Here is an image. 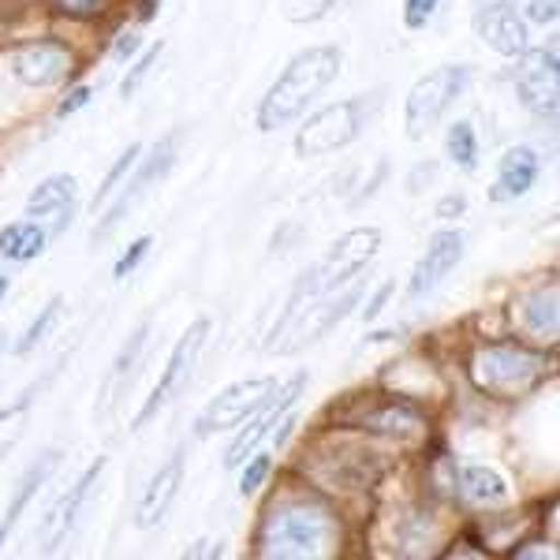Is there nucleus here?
Listing matches in <instances>:
<instances>
[{"mask_svg":"<svg viewBox=\"0 0 560 560\" xmlns=\"http://www.w3.org/2000/svg\"><path fill=\"white\" fill-rule=\"evenodd\" d=\"M340 65H345V52L337 45H311V49L295 52L277 75V83L261 97L255 116L258 131H277L288 128L292 120H300L306 105L340 75Z\"/></svg>","mask_w":560,"mask_h":560,"instance_id":"obj_1","label":"nucleus"},{"mask_svg":"<svg viewBox=\"0 0 560 560\" xmlns=\"http://www.w3.org/2000/svg\"><path fill=\"white\" fill-rule=\"evenodd\" d=\"M377 250H382V229H374V224L345 232V236L332 243V247L325 250V255L292 284V292H288V300H284V311L277 314L273 332H269V337H277V332L292 322V314L300 311L306 300L340 292L345 284L363 277V269L377 258Z\"/></svg>","mask_w":560,"mask_h":560,"instance_id":"obj_2","label":"nucleus"},{"mask_svg":"<svg viewBox=\"0 0 560 560\" xmlns=\"http://www.w3.org/2000/svg\"><path fill=\"white\" fill-rule=\"evenodd\" d=\"M332 541H337V523H332L329 509L318 501H306V497H292L261 516L258 557H325L332 553Z\"/></svg>","mask_w":560,"mask_h":560,"instance_id":"obj_3","label":"nucleus"},{"mask_svg":"<svg viewBox=\"0 0 560 560\" xmlns=\"http://www.w3.org/2000/svg\"><path fill=\"white\" fill-rule=\"evenodd\" d=\"M382 102H385V90H370V94H355L348 102L318 108L300 128V135H295V153L300 158H325V153L351 147L366 131V124L377 116Z\"/></svg>","mask_w":560,"mask_h":560,"instance_id":"obj_4","label":"nucleus"},{"mask_svg":"<svg viewBox=\"0 0 560 560\" xmlns=\"http://www.w3.org/2000/svg\"><path fill=\"white\" fill-rule=\"evenodd\" d=\"M179 142H184V128H176V131H168L165 139H158V147L150 150V158L142 161V165L135 161V168L128 173V179L120 184V191H116L105 202L102 221L94 224V236H90V243H94V247H97V243H105L116 229H120L124 221H128L131 210L153 191V184H158V179H165L168 168L176 165Z\"/></svg>","mask_w":560,"mask_h":560,"instance_id":"obj_5","label":"nucleus"},{"mask_svg":"<svg viewBox=\"0 0 560 560\" xmlns=\"http://www.w3.org/2000/svg\"><path fill=\"white\" fill-rule=\"evenodd\" d=\"M359 300H363V280H351V284H345L340 292L314 295V300H306L300 311L292 314V322H288L277 337L266 340V348L277 351V355H292V351L314 345V340H322L325 332L337 329V325L351 314V306H359Z\"/></svg>","mask_w":560,"mask_h":560,"instance_id":"obj_6","label":"nucleus"},{"mask_svg":"<svg viewBox=\"0 0 560 560\" xmlns=\"http://www.w3.org/2000/svg\"><path fill=\"white\" fill-rule=\"evenodd\" d=\"M471 86V68L467 65H445L430 75H422L419 83L411 86L408 102H404V128H408V139L419 142L433 131V124L453 108L464 90Z\"/></svg>","mask_w":560,"mask_h":560,"instance_id":"obj_7","label":"nucleus"},{"mask_svg":"<svg viewBox=\"0 0 560 560\" xmlns=\"http://www.w3.org/2000/svg\"><path fill=\"white\" fill-rule=\"evenodd\" d=\"M541 374V355L523 345H490L482 351H475L471 359V382L478 393L490 396H520L538 382Z\"/></svg>","mask_w":560,"mask_h":560,"instance_id":"obj_8","label":"nucleus"},{"mask_svg":"<svg viewBox=\"0 0 560 560\" xmlns=\"http://www.w3.org/2000/svg\"><path fill=\"white\" fill-rule=\"evenodd\" d=\"M277 377H247V382H236L229 388L213 396L195 419V438H210V433H221V430H236L243 427L247 419L266 408L269 400L277 396Z\"/></svg>","mask_w":560,"mask_h":560,"instance_id":"obj_9","label":"nucleus"},{"mask_svg":"<svg viewBox=\"0 0 560 560\" xmlns=\"http://www.w3.org/2000/svg\"><path fill=\"white\" fill-rule=\"evenodd\" d=\"M206 337H210V318H198L191 329H187L184 337L176 340V348H173V355H168L165 370H161L158 385H153V393L147 396V404H142L139 415H135V430L150 427V422L168 408V400H173L179 388L187 385V377H191L195 359H198V351H202Z\"/></svg>","mask_w":560,"mask_h":560,"instance_id":"obj_10","label":"nucleus"},{"mask_svg":"<svg viewBox=\"0 0 560 560\" xmlns=\"http://www.w3.org/2000/svg\"><path fill=\"white\" fill-rule=\"evenodd\" d=\"M516 94L523 108H530L535 116H557V97H560V60L557 49H523L516 65Z\"/></svg>","mask_w":560,"mask_h":560,"instance_id":"obj_11","label":"nucleus"},{"mask_svg":"<svg viewBox=\"0 0 560 560\" xmlns=\"http://www.w3.org/2000/svg\"><path fill=\"white\" fill-rule=\"evenodd\" d=\"M340 419L359 430L385 433V438H396V441H415L427 430L422 415L415 411L411 404L396 400V396H366V400H355V408L340 411Z\"/></svg>","mask_w":560,"mask_h":560,"instance_id":"obj_12","label":"nucleus"},{"mask_svg":"<svg viewBox=\"0 0 560 560\" xmlns=\"http://www.w3.org/2000/svg\"><path fill=\"white\" fill-rule=\"evenodd\" d=\"M464 250H467V240L459 229H438L422 250V258L415 261L411 269V280H408V300H422L430 295L433 288L441 284L453 269L464 261Z\"/></svg>","mask_w":560,"mask_h":560,"instance_id":"obj_13","label":"nucleus"},{"mask_svg":"<svg viewBox=\"0 0 560 560\" xmlns=\"http://www.w3.org/2000/svg\"><path fill=\"white\" fill-rule=\"evenodd\" d=\"M303 388H306V374H295L288 385H280L273 400H269L266 408H261V411L255 415V419L243 422V427H247V430H240V438L229 445V453H224V467H240V464H247V456H255L258 441H261V438H269L277 422L295 408V400H300Z\"/></svg>","mask_w":560,"mask_h":560,"instance_id":"obj_14","label":"nucleus"},{"mask_svg":"<svg viewBox=\"0 0 560 560\" xmlns=\"http://www.w3.org/2000/svg\"><path fill=\"white\" fill-rule=\"evenodd\" d=\"M12 75L26 86H52L71 71V52L68 45L52 42V38H38L26 42L12 52Z\"/></svg>","mask_w":560,"mask_h":560,"instance_id":"obj_15","label":"nucleus"},{"mask_svg":"<svg viewBox=\"0 0 560 560\" xmlns=\"http://www.w3.org/2000/svg\"><path fill=\"white\" fill-rule=\"evenodd\" d=\"M75 195H79L75 176H68V173L45 176L42 184L31 191V198H26V213H31L34 221L45 224L49 240H57L60 232L71 224V213H75Z\"/></svg>","mask_w":560,"mask_h":560,"instance_id":"obj_16","label":"nucleus"},{"mask_svg":"<svg viewBox=\"0 0 560 560\" xmlns=\"http://www.w3.org/2000/svg\"><path fill=\"white\" fill-rule=\"evenodd\" d=\"M475 31L497 57H520L530 45L527 38V23L520 20L516 4L512 0H493V4L478 8L475 12Z\"/></svg>","mask_w":560,"mask_h":560,"instance_id":"obj_17","label":"nucleus"},{"mask_svg":"<svg viewBox=\"0 0 560 560\" xmlns=\"http://www.w3.org/2000/svg\"><path fill=\"white\" fill-rule=\"evenodd\" d=\"M105 464H108V459H105V456H97L94 464H90L86 471L68 486V493L57 501V509H52L49 516H45V523H42V541H45L49 549H52V546H60V541H65V538L71 535V527H75L79 512H83V504H86L90 490H94L97 478H102Z\"/></svg>","mask_w":560,"mask_h":560,"instance_id":"obj_18","label":"nucleus"},{"mask_svg":"<svg viewBox=\"0 0 560 560\" xmlns=\"http://www.w3.org/2000/svg\"><path fill=\"white\" fill-rule=\"evenodd\" d=\"M179 486H184V453H173L165 464L158 467V475L150 478L139 509H135V527H142V530L158 527V523L168 516L173 501L179 497Z\"/></svg>","mask_w":560,"mask_h":560,"instance_id":"obj_19","label":"nucleus"},{"mask_svg":"<svg viewBox=\"0 0 560 560\" xmlns=\"http://www.w3.org/2000/svg\"><path fill=\"white\" fill-rule=\"evenodd\" d=\"M541 176V158L530 147H512L504 150V158L497 161V179L490 187V202H516L538 184Z\"/></svg>","mask_w":560,"mask_h":560,"instance_id":"obj_20","label":"nucleus"},{"mask_svg":"<svg viewBox=\"0 0 560 560\" xmlns=\"http://www.w3.org/2000/svg\"><path fill=\"white\" fill-rule=\"evenodd\" d=\"M60 467V453L57 448H45V453L34 459L31 467L20 475V482H15V497H12V504H8V512L0 516V546L8 541V535L15 530V523H20V516L26 509H31V501H34V493L42 490L45 482L52 478V471Z\"/></svg>","mask_w":560,"mask_h":560,"instance_id":"obj_21","label":"nucleus"},{"mask_svg":"<svg viewBox=\"0 0 560 560\" xmlns=\"http://www.w3.org/2000/svg\"><path fill=\"white\" fill-rule=\"evenodd\" d=\"M520 322H523V329H527V337L549 340V345H553V340H557V325H560L557 280H549V284L535 288V292H530L527 300L520 303Z\"/></svg>","mask_w":560,"mask_h":560,"instance_id":"obj_22","label":"nucleus"},{"mask_svg":"<svg viewBox=\"0 0 560 560\" xmlns=\"http://www.w3.org/2000/svg\"><path fill=\"white\" fill-rule=\"evenodd\" d=\"M45 247H49V232H45L42 221H12L0 229V258L8 261H34L45 255Z\"/></svg>","mask_w":560,"mask_h":560,"instance_id":"obj_23","label":"nucleus"},{"mask_svg":"<svg viewBox=\"0 0 560 560\" xmlns=\"http://www.w3.org/2000/svg\"><path fill=\"white\" fill-rule=\"evenodd\" d=\"M459 490L471 504H482V509H497V504H509L512 501V490L493 467L486 464H471L459 471Z\"/></svg>","mask_w":560,"mask_h":560,"instance_id":"obj_24","label":"nucleus"},{"mask_svg":"<svg viewBox=\"0 0 560 560\" xmlns=\"http://www.w3.org/2000/svg\"><path fill=\"white\" fill-rule=\"evenodd\" d=\"M147 340H150V318H142L139 325H135L131 337L124 340V348L116 351L113 370H108V377H105V385H102V400H105V404H113V400H116V393H120V388L128 385V377H131L135 363H139L142 348H147Z\"/></svg>","mask_w":560,"mask_h":560,"instance_id":"obj_25","label":"nucleus"},{"mask_svg":"<svg viewBox=\"0 0 560 560\" xmlns=\"http://www.w3.org/2000/svg\"><path fill=\"white\" fill-rule=\"evenodd\" d=\"M445 153L453 158V165H456V168H464V173H475V168H478V135H475V128H471V120L448 124Z\"/></svg>","mask_w":560,"mask_h":560,"instance_id":"obj_26","label":"nucleus"},{"mask_svg":"<svg viewBox=\"0 0 560 560\" xmlns=\"http://www.w3.org/2000/svg\"><path fill=\"white\" fill-rule=\"evenodd\" d=\"M31 404H34V393H23L15 404L0 408V459H4L23 441L26 419H31Z\"/></svg>","mask_w":560,"mask_h":560,"instance_id":"obj_27","label":"nucleus"},{"mask_svg":"<svg viewBox=\"0 0 560 560\" xmlns=\"http://www.w3.org/2000/svg\"><path fill=\"white\" fill-rule=\"evenodd\" d=\"M60 306H65V300H60V295H52V300L42 306V314L31 322V329H26V332H23V340L15 345V355H31V351L38 348L45 337H49V329H52V325H57V318H60Z\"/></svg>","mask_w":560,"mask_h":560,"instance_id":"obj_28","label":"nucleus"},{"mask_svg":"<svg viewBox=\"0 0 560 560\" xmlns=\"http://www.w3.org/2000/svg\"><path fill=\"white\" fill-rule=\"evenodd\" d=\"M139 153H142V147H139V142H131V147L120 153V161H116V165L108 168L105 184L97 187V195H94V213H97V210H105L108 198H113L116 191H120V184H124V179H128V173L135 168V161H139Z\"/></svg>","mask_w":560,"mask_h":560,"instance_id":"obj_29","label":"nucleus"},{"mask_svg":"<svg viewBox=\"0 0 560 560\" xmlns=\"http://www.w3.org/2000/svg\"><path fill=\"white\" fill-rule=\"evenodd\" d=\"M351 4V0H284V20L292 23H318L337 8Z\"/></svg>","mask_w":560,"mask_h":560,"instance_id":"obj_30","label":"nucleus"},{"mask_svg":"<svg viewBox=\"0 0 560 560\" xmlns=\"http://www.w3.org/2000/svg\"><path fill=\"white\" fill-rule=\"evenodd\" d=\"M161 52H165V45L158 42V45H150V49L142 52L139 60H135V65H131V71H128V75H124V83H120L124 97H135V94H139V86L147 83V75H150V71H153V65H158V57H161Z\"/></svg>","mask_w":560,"mask_h":560,"instance_id":"obj_31","label":"nucleus"},{"mask_svg":"<svg viewBox=\"0 0 560 560\" xmlns=\"http://www.w3.org/2000/svg\"><path fill=\"white\" fill-rule=\"evenodd\" d=\"M150 247H153V240H150V236H139V240H135L131 247L124 250L120 258H116V269H113V277H116V280H128V277L135 273V269L142 266V258L150 255Z\"/></svg>","mask_w":560,"mask_h":560,"instance_id":"obj_32","label":"nucleus"},{"mask_svg":"<svg viewBox=\"0 0 560 560\" xmlns=\"http://www.w3.org/2000/svg\"><path fill=\"white\" fill-rule=\"evenodd\" d=\"M269 471H273V459H269V456H255L247 467H243L240 493H243V497L258 493V490H261V482H266V478H269Z\"/></svg>","mask_w":560,"mask_h":560,"instance_id":"obj_33","label":"nucleus"},{"mask_svg":"<svg viewBox=\"0 0 560 560\" xmlns=\"http://www.w3.org/2000/svg\"><path fill=\"white\" fill-rule=\"evenodd\" d=\"M438 4L441 0H404V26L408 31H422L438 15Z\"/></svg>","mask_w":560,"mask_h":560,"instance_id":"obj_34","label":"nucleus"},{"mask_svg":"<svg viewBox=\"0 0 560 560\" xmlns=\"http://www.w3.org/2000/svg\"><path fill=\"white\" fill-rule=\"evenodd\" d=\"M108 0H52V8L65 15H75V20H90V15H102Z\"/></svg>","mask_w":560,"mask_h":560,"instance_id":"obj_35","label":"nucleus"},{"mask_svg":"<svg viewBox=\"0 0 560 560\" xmlns=\"http://www.w3.org/2000/svg\"><path fill=\"white\" fill-rule=\"evenodd\" d=\"M557 8H560V0H530V4H527V20L538 23V26H553L557 15H560Z\"/></svg>","mask_w":560,"mask_h":560,"instance_id":"obj_36","label":"nucleus"},{"mask_svg":"<svg viewBox=\"0 0 560 560\" xmlns=\"http://www.w3.org/2000/svg\"><path fill=\"white\" fill-rule=\"evenodd\" d=\"M90 94H94V90H90V86H75V90H68V97L57 105V116H60V120H65V116H75L79 108H83V105L90 102Z\"/></svg>","mask_w":560,"mask_h":560,"instance_id":"obj_37","label":"nucleus"},{"mask_svg":"<svg viewBox=\"0 0 560 560\" xmlns=\"http://www.w3.org/2000/svg\"><path fill=\"white\" fill-rule=\"evenodd\" d=\"M464 210H467V195H445L433 213H438L441 221H456V217H464Z\"/></svg>","mask_w":560,"mask_h":560,"instance_id":"obj_38","label":"nucleus"},{"mask_svg":"<svg viewBox=\"0 0 560 560\" xmlns=\"http://www.w3.org/2000/svg\"><path fill=\"white\" fill-rule=\"evenodd\" d=\"M433 176H438V165H433V161H422V165H415V168H411V176H408V191H411V195H419V191H422V184H430Z\"/></svg>","mask_w":560,"mask_h":560,"instance_id":"obj_39","label":"nucleus"},{"mask_svg":"<svg viewBox=\"0 0 560 560\" xmlns=\"http://www.w3.org/2000/svg\"><path fill=\"white\" fill-rule=\"evenodd\" d=\"M388 295H393V280H385V284H382V288H377V292H374V300H370V303L363 306V318H366V322H374L377 314L385 311Z\"/></svg>","mask_w":560,"mask_h":560,"instance_id":"obj_40","label":"nucleus"},{"mask_svg":"<svg viewBox=\"0 0 560 560\" xmlns=\"http://www.w3.org/2000/svg\"><path fill=\"white\" fill-rule=\"evenodd\" d=\"M142 49V38H139V34H120V42H116V60H128V57H135V52H139Z\"/></svg>","mask_w":560,"mask_h":560,"instance_id":"obj_41","label":"nucleus"},{"mask_svg":"<svg viewBox=\"0 0 560 560\" xmlns=\"http://www.w3.org/2000/svg\"><path fill=\"white\" fill-rule=\"evenodd\" d=\"M8 288H12V280H8L4 273H0V300H4V295H8Z\"/></svg>","mask_w":560,"mask_h":560,"instance_id":"obj_42","label":"nucleus"},{"mask_svg":"<svg viewBox=\"0 0 560 560\" xmlns=\"http://www.w3.org/2000/svg\"><path fill=\"white\" fill-rule=\"evenodd\" d=\"M4 345H8V337H4V325H0V351H4Z\"/></svg>","mask_w":560,"mask_h":560,"instance_id":"obj_43","label":"nucleus"}]
</instances>
